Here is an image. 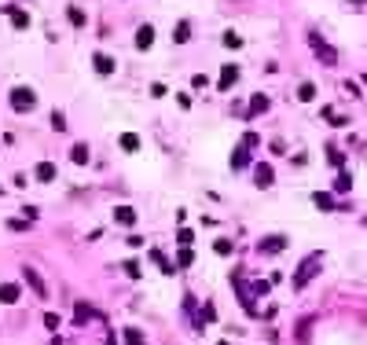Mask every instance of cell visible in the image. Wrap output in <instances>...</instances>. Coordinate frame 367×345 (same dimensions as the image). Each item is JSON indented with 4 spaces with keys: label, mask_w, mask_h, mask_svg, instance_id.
Listing matches in <instances>:
<instances>
[{
    "label": "cell",
    "mask_w": 367,
    "mask_h": 345,
    "mask_svg": "<svg viewBox=\"0 0 367 345\" xmlns=\"http://www.w3.org/2000/svg\"><path fill=\"white\" fill-rule=\"evenodd\" d=\"M121 338H125V345H147V341H143V334L136 331V327H125V331H121Z\"/></svg>",
    "instance_id": "21"
},
{
    "label": "cell",
    "mask_w": 367,
    "mask_h": 345,
    "mask_svg": "<svg viewBox=\"0 0 367 345\" xmlns=\"http://www.w3.org/2000/svg\"><path fill=\"white\" fill-rule=\"evenodd\" d=\"M221 345H228V341H221Z\"/></svg>",
    "instance_id": "39"
},
{
    "label": "cell",
    "mask_w": 367,
    "mask_h": 345,
    "mask_svg": "<svg viewBox=\"0 0 367 345\" xmlns=\"http://www.w3.org/2000/svg\"><path fill=\"white\" fill-rule=\"evenodd\" d=\"M4 11H8V19H11L15 29H29V15L26 11H19V8H4Z\"/></svg>",
    "instance_id": "11"
},
{
    "label": "cell",
    "mask_w": 367,
    "mask_h": 345,
    "mask_svg": "<svg viewBox=\"0 0 367 345\" xmlns=\"http://www.w3.org/2000/svg\"><path fill=\"white\" fill-rule=\"evenodd\" d=\"M265 111H268V96H261V92L250 96V118H253V114H265Z\"/></svg>",
    "instance_id": "18"
},
{
    "label": "cell",
    "mask_w": 367,
    "mask_h": 345,
    "mask_svg": "<svg viewBox=\"0 0 367 345\" xmlns=\"http://www.w3.org/2000/svg\"><path fill=\"white\" fill-rule=\"evenodd\" d=\"M118 144H121V151H129V154H132V151H140V136H136V132H125V136L118 140Z\"/></svg>",
    "instance_id": "19"
},
{
    "label": "cell",
    "mask_w": 367,
    "mask_h": 345,
    "mask_svg": "<svg viewBox=\"0 0 367 345\" xmlns=\"http://www.w3.org/2000/svg\"><path fill=\"white\" fill-rule=\"evenodd\" d=\"M173 37H176V41L183 44V41H188V37H191V26H188V22H180V26H176V33H173Z\"/></svg>",
    "instance_id": "28"
},
{
    "label": "cell",
    "mask_w": 367,
    "mask_h": 345,
    "mask_svg": "<svg viewBox=\"0 0 367 345\" xmlns=\"http://www.w3.org/2000/svg\"><path fill=\"white\" fill-rule=\"evenodd\" d=\"M349 4H363V0H349Z\"/></svg>",
    "instance_id": "38"
},
{
    "label": "cell",
    "mask_w": 367,
    "mask_h": 345,
    "mask_svg": "<svg viewBox=\"0 0 367 345\" xmlns=\"http://www.w3.org/2000/svg\"><path fill=\"white\" fill-rule=\"evenodd\" d=\"M33 177H37V180H44V184H48V180H55V177H59V172H55V165H52V162H37V169H33Z\"/></svg>",
    "instance_id": "12"
},
{
    "label": "cell",
    "mask_w": 367,
    "mask_h": 345,
    "mask_svg": "<svg viewBox=\"0 0 367 345\" xmlns=\"http://www.w3.org/2000/svg\"><path fill=\"white\" fill-rule=\"evenodd\" d=\"M70 158H74V162H78V165H85V162L92 158V154H88V147H85V144H74V151H70Z\"/></svg>",
    "instance_id": "22"
},
{
    "label": "cell",
    "mask_w": 367,
    "mask_h": 345,
    "mask_svg": "<svg viewBox=\"0 0 367 345\" xmlns=\"http://www.w3.org/2000/svg\"><path fill=\"white\" fill-rule=\"evenodd\" d=\"M232 283H235V294H239V305H242V308H246L250 316H253V312H257V305H253V290L246 287L242 272H232Z\"/></svg>",
    "instance_id": "3"
},
{
    "label": "cell",
    "mask_w": 367,
    "mask_h": 345,
    "mask_svg": "<svg viewBox=\"0 0 367 345\" xmlns=\"http://www.w3.org/2000/svg\"><path fill=\"white\" fill-rule=\"evenodd\" d=\"M309 44H312V52L319 55V62H323V66H334V62H338V52H334L319 33H309Z\"/></svg>",
    "instance_id": "2"
},
{
    "label": "cell",
    "mask_w": 367,
    "mask_h": 345,
    "mask_svg": "<svg viewBox=\"0 0 367 345\" xmlns=\"http://www.w3.org/2000/svg\"><path fill=\"white\" fill-rule=\"evenodd\" d=\"M327 162H331V165H342V151L331 147V151H327Z\"/></svg>",
    "instance_id": "34"
},
{
    "label": "cell",
    "mask_w": 367,
    "mask_h": 345,
    "mask_svg": "<svg viewBox=\"0 0 367 345\" xmlns=\"http://www.w3.org/2000/svg\"><path fill=\"white\" fill-rule=\"evenodd\" d=\"M66 15H70V22H74V26H85V15H81V8H70Z\"/></svg>",
    "instance_id": "30"
},
{
    "label": "cell",
    "mask_w": 367,
    "mask_h": 345,
    "mask_svg": "<svg viewBox=\"0 0 367 345\" xmlns=\"http://www.w3.org/2000/svg\"><path fill=\"white\" fill-rule=\"evenodd\" d=\"M74 316H78V323H85V320H103L99 312L92 308V305H85V301H78V305H74Z\"/></svg>",
    "instance_id": "10"
},
{
    "label": "cell",
    "mask_w": 367,
    "mask_h": 345,
    "mask_svg": "<svg viewBox=\"0 0 367 345\" xmlns=\"http://www.w3.org/2000/svg\"><path fill=\"white\" fill-rule=\"evenodd\" d=\"M246 162H250V147H239L232 154V169H246Z\"/></svg>",
    "instance_id": "20"
},
{
    "label": "cell",
    "mask_w": 367,
    "mask_h": 345,
    "mask_svg": "<svg viewBox=\"0 0 367 345\" xmlns=\"http://www.w3.org/2000/svg\"><path fill=\"white\" fill-rule=\"evenodd\" d=\"M191 88H209V77H206V74H198V77H191Z\"/></svg>",
    "instance_id": "32"
},
{
    "label": "cell",
    "mask_w": 367,
    "mask_h": 345,
    "mask_svg": "<svg viewBox=\"0 0 367 345\" xmlns=\"http://www.w3.org/2000/svg\"><path fill=\"white\" fill-rule=\"evenodd\" d=\"M151 44H155V29L140 26V33H136V48H151Z\"/></svg>",
    "instance_id": "16"
},
{
    "label": "cell",
    "mask_w": 367,
    "mask_h": 345,
    "mask_svg": "<svg viewBox=\"0 0 367 345\" xmlns=\"http://www.w3.org/2000/svg\"><path fill=\"white\" fill-rule=\"evenodd\" d=\"M0 301H4V305H15V301H19V287H15V283H4V287H0Z\"/></svg>",
    "instance_id": "17"
},
{
    "label": "cell",
    "mask_w": 367,
    "mask_h": 345,
    "mask_svg": "<svg viewBox=\"0 0 367 345\" xmlns=\"http://www.w3.org/2000/svg\"><path fill=\"white\" fill-rule=\"evenodd\" d=\"M92 66H96V74H114V59L111 55H103V52H96V55H92Z\"/></svg>",
    "instance_id": "8"
},
{
    "label": "cell",
    "mask_w": 367,
    "mask_h": 345,
    "mask_svg": "<svg viewBox=\"0 0 367 345\" xmlns=\"http://www.w3.org/2000/svg\"><path fill=\"white\" fill-rule=\"evenodd\" d=\"M353 187V177L349 172H338V180H334V191H349Z\"/></svg>",
    "instance_id": "25"
},
{
    "label": "cell",
    "mask_w": 367,
    "mask_h": 345,
    "mask_svg": "<svg viewBox=\"0 0 367 345\" xmlns=\"http://www.w3.org/2000/svg\"><path fill=\"white\" fill-rule=\"evenodd\" d=\"M59 323H63V320H59V316H55V312H48V316H44V327H48V331H55V327H59Z\"/></svg>",
    "instance_id": "35"
},
{
    "label": "cell",
    "mask_w": 367,
    "mask_h": 345,
    "mask_svg": "<svg viewBox=\"0 0 367 345\" xmlns=\"http://www.w3.org/2000/svg\"><path fill=\"white\" fill-rule=\"evenodd\" d=\"M298 99H301V103H312V99H316V85H309V81H305V85L298 88Z\"/></svg>",
    "instance_id": "24"
},
{
    "label": "cell",
    "mask_w": 367,
    "mask_h": 345,
    "mask_svg": "<svg viewBox=\"0 0 367 345\" xmlns=\"http://www.w3.org/2000/svg\"><path fill=\"white\" fill-rule=\"evenodd\" d=\"M253 180H257V187H272V180H275L272 165H268V162H265V165H257V169H253Z\"/></svg>",
    "instance_id": "9"
},
{
    "label": "cell",
    "mask_w": 367,
    "mask_h": 345,
    "mask_svg": "<svg viewBox=\"0 0 367 345\" xmlns=\"http://www.w3.org/2000/svg\"><path fill=\"white\" fill-rule=\"evenodd\" d=\"M0 191H4V187H0Z\"/></svg>",
    "instance_id": "40"
},
{
    "label": "cell",
    "mask_w": 367,
    "mask_h": 345,
    "mask_svg": "<svg viewBox=\"0 0 367 345\" xmlns=\"http://www.w3.org/2000/svg\"><path fill=\"white\" fill-rule=\"evenodd\" d=\"M125 275H129V279H140L143 272H140V264H136V261H125Z\"/></svg>",
    "instance_id": "29"
},
{
    "label": "cell",
    "mask_w": 367,
    "mask_h": 345,
    "mask_svg": "<svg viewBox=\"0 0 367 345\" xmlns=\"http://www.w3.org/2000/svg\"><path fill=\"white\" fill-rule=\"evenodd\" d=\"M33 92H29V88H11V107H15V111H19V114H26V111H33Z\"/></svg>",
    "instance_id": "4"
},
{
    "label": "cell",
    "mask_w": 367,
    "mask_h": 345,
    "mask_svg": "<svg viewBox=\"0 0 367 345\" xmlns=\"http://www.w3.org/2000/svg\"><path fill=\"white\" fill-rule=\"evenodd\" d=\"M52 129L63 132V129H66V118H63V114H52Z\"/></svg>",
    "instance_id": "33"
},
{
    "label": "cell",
    "mask_w": 367,
    "mask_h": 345,
    "mask_svg": "<svg viewBox=\"0 0 367 345\" xmlns=\"http://www.w3.org/2000/svg\"><path fill=\"white\" fill-rule=\"evenodd\" d=\"M213 250H217L221 257H228V254H232V239H217V243H213Z\"/></svg>",
    "instance_id": "27"
},
{
    "label": "cell",
    "mask_w": 367,
    "mask_h": 345,
    "mask_svg": "<svg viewBox=\"0 0 367 345\" xmlns=\"http://www.w3.org/2000/svg\"><path fill=\"white\" fill-rule=\"evenodd\" d=\"M363 81H367V77H363Z\"/></svg>",
    "instance_id": "41"
},
{
    "label": "cell",
    "mask_w": 367,
    "mask_h": 345,
    "mask_svg": "<svg viewBox=\"0 0 367 345\" xmlns=\"http://www.w3.org/2000/svg\"><path fill=\"white\" fill-rule=\"evenodd\" d=\"M22 279L29 283V290H33L37 297H48V287H44V279L37 275V268H33V264H22Z\"/></svg>",
    "instance_id": "5"
},
{
    "label": "cell",
    "mask_w": 367,
    "mask_h": 345,
    "mask_svg": "<svg viewBox=\"0 0 367 345\" xmlns=\"http://www.w3.org/2000/svg\"><path fill=\"white\" fill-rule=\"evenodd\" d=\"M224 44H228V48H239L242 37H239V33H224Z\"/></svg>",
    "instance_id": "36"
},
{
    "label": "cell",
    "mask_w": 367,
    "mask_h": 345,
    "mask_svg": "<svg viewBox=\"0 0 367 345\" xmlns=\"http://www.w3.org/2000/svg\"><path fill=\"white\" fill-rule=\"evenodd\" d=\"M257 144H261V140H257V132H246V136H242V147H257Z\"/></svg>",
    "instance_id": "37"
},
{
    "label": "cell",
    "mask_w": 367,
    "mask_h": 345,
    "mask_svg": "<svg viewBox=\"0 0 367 345\" xmlns=\"http://www.w3.org/2000/svg\"><path fill=\"white\" fill-rule=\"evenodd\" d=\"M151 261H155V264H158V268H162L165 275H173V268H176V264H173L169 257H165V254H162V250H151Z\"/></svg>",
    "instance_id": "14"
},
{
    "label": "cell",
    "mask_w": 367,
    "mask_h": 345,
    "mask_svg": "<svg viewBox=\"0 0 367 345\" xmlns=\"http://www.w3.org/2000/svg\"><path fill=\"white\" fill-rule=\"evenodd\" d=\"M114 221H118V224H136V210H132V206H118V210H114Z\"/></svg>",
    "instance_id": "15"
},
{
    "label": "cell",
    "mask_w": 367,
    "mask_h": 345,
    "mask_svg": "<svg viewBox=\"0 0 367 345\" xmlns=\"http://www.w3.org/2000/svg\"><path fill=\"white\" fill-rule=\"evenodd\" d=\"M319 264H323V257H319V254H309V257L298 264V272H294V290H305V287H309V279L319 272Z\"/></svg>",
    "instance_id": "1"
},
{
    "label": "cell",
    "mask_w": 367,
    "mask_h": 345,
    "mask_svg": "<svg viewBox=\"0 0 367 345\" xmlns=\"http://www.w3.org/2000/svg\"><path fill=\"white\" fill-rule=\"evenodd\" d=\"M213 316H217V308H213V301H206V305H202V316H198V323H195V327H206V323H213Z\"/></svg>",
    "instance_id": "23"
},
{
    "label": "cell",
    "mask_w": 367,
    "mask_h": 345,
    "mask_svg": "<svg viewBox=\"0 0 367 345\" xmlns=\"http://www.w3.org/2000/svg\"><path fill=\"white\" fill-rule=\"evenodd\" d=\"M235 81H239V66H235V62H224V66H221V77H217V88L228 92Z\"/></svg>",
    "instance_id": "7"
},
{
    "label": "cell",
    "mask_w": 367,
    "mask_h": 345,
    "mask_svg": "<svg viewBox=\"0 0 367 345\" xmlns=\"http://www.w3.org/2000/svg\"><path fill=\"white\" fill-rule=\"evenodd\" d=\"M176 239H180V246H191V239H195V235H191L188 228H180V231H176Z\"/></svg>",
    "instance_id": "31"
},
{
    "label": "cell",
    "mask_w": 367,
    "mask_h": 345,
    "mask_svg": "<svg viewBox=\"0 0 367 345\" xmlns=\"http://www.w3.org/2000/svg\"><path fill=\"white\" fill-rule=\"evenodd\" d=\"M286 235H268V239L257 243V254H279V250H286Z\"/></svg>",
    "instance_id": "6"
},
{
    "label": "cell",
    "mask_w": 367,
    "mask_h": 345,
    "mask_svg": "<svg viewBox=\"0 0 367 345\" xmlns=\"http://www.w3.org/2000/svg\"><path fill=\"white\" fill-rule=\"evenodd\" d=\"M191 261H195V254H191V250H188V246H183V250H180V254H176V268H188V264H191Z\"/></svg>",
    "instance_id": "26"
},
{
    "label": "cell",
    "mask_w": 367,
    "mask_h": 345,
    "mask_svg": "<svg viewBox=\"0 0 367 345\" xmlns=\"http://www.w3.org/2000/svg\"><path fill=\"white\" fill-rule=\"evenodd\" d=\"M312 206H316V210H323V213H331V210H338V206H334V198H331L327 191H316V195H312Z\"/></svg>",
    "instance_id": "13"
}]
</instances>
